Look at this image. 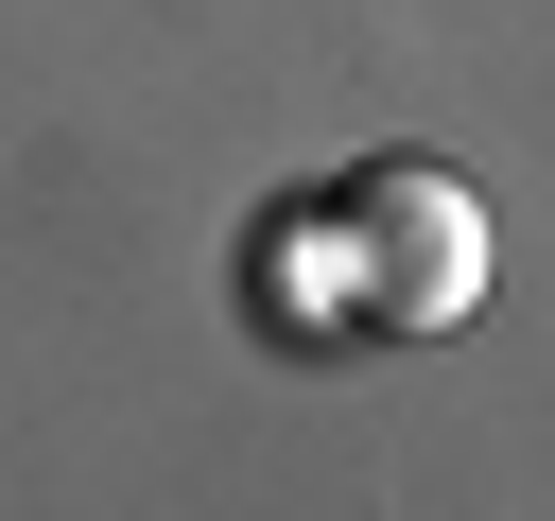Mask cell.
<instances>
[{
	"instance_id": "cell-1",
	"label": "cell",
	"mask_w": 555,
	"mask_h": 521,
	"mask_svg": "<svg viewBox=\"0 0 555 521\" xmlns=\"http://www.w3.org/2000/svg\"><path fill=\"white\" fill-rule=\"evenodd\" d=\"M312 295H330V330H468V295H486V191L468 174H434V156H364L330 208H312V260H295Z\"/></svg>"
}]
</instances>
